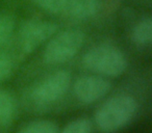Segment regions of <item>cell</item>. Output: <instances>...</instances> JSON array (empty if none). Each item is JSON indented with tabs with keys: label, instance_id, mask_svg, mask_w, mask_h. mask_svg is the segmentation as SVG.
<instances>
[{
	"label": "cell",
	"instance_id": "cell-1",
	"mask_svg": "<svg viewBox=\"0 0 152 133\" xmlns=\"http://www.w3.org/2000/svg\"><path fill=\"white\" fill-rule=\"evenodd\" d=\"M137 110V102L128 95H120L105 102L95 116L96 124L103 131H115L126 125Z\"/></svg>",
	"mask_w": 152,
	"mask_h": 133
},
{
	"label": "cell",
	"instance_id": "cell-2",
	"mask_svg": "<svg viewBox=\"0 0 152 133\" xmlns=\"http://www.w3.org/2000/svg\"><path fill=\"white\" fill-rule=\"evenodd\" d=\"M83 65L92 72L105 76H120L126 69V59L118 48L110 45L94 47L85 54Z\"/></svg>",
	"mask_w": 152,
	"mask_h": 133
},
{
	"label": "cell",
	"instance_id": "cell-3",
	"mask_svg": "<svg viewBox=\"0 0 152 133\" xmlns=\"http://www.w3.org/2000/svg\"><path fill=\"white\" fill-rule=\"evenodd\" d=\"M83 40L85 36L80 30L67 29L59 32L47 45L44 60L50 65L66 63L80 50Z\"/></svg>",
	"mask_w": 152,
	"mask_h": 133
},
{
	"label": "cell",
	"instance_id": "cell-4",
	"mask_svg": "<svg viewBox=\"0 0 152 133\" xmlns=\"http://www.w3.org/2000/svg\"><path fill=\"white\" fill-rule=\"evenodd\" d=\"M71 76L66 71H57L41 81L32 92V97L40 103H52L66 94Z\"/></svg>",
	"mask_w": 152,
	"mask_h": 133
},
{
	"label": "cell",
	"instance_id": "cell-5",
	"mask_svg": "<svg viewBox=\"0 0 152 133\" xmlns=\"http://www.w3.org/2000/svg\"><path fill=\"white\" fill-rule=\"evenodd\" d=\"M54 23L42 20H30L20 29V44L24 52L30 53L55 33Z\"/></svg>",
	"mask_w": 152,
	"mask_h": 133
},
{
	"label": "cell",
	"instance_id": "cell-6",
	"mask_svg": "<svg viewBox=\"0 0 152 133\" xmlns=\"http://www.w3.org/2000/svg\"><path fill=\"white\" fill-rule=\"evenodd\" d=\"M110 82L102 77L83 76L74 84V93L79 101L91 104L101 99L110 92Z\"/></svg>",
	"mask_w": 152,
	"mask_h": 133
},
{
	"label": "cell",
	"instance_id": "cell-7",
	"mask_svg": "<svg viewBox=\"0 0 152 133\" xmlns=\"http://www.w3.org/2000/svg\"><path fill=\"white\" fill-rule=\"evenodd\" d=\"M99 9V0H66L64 13L71 18L85 20L93 17Z\"/></svg>",
	"mask_w": 152,
	"mask_h": 133
},
{
	"label": "cell",
	"instance_id": "cell-8",
	"mask_svg": "<svg viewBox=\"0 0 152 133\" xmlns=\"http://www.w3.org/2000/svg\"><path fill=\"white\" fill-rule=\"evenodd\" d=\"M152 40V21L150 18L141 20L132 31V41L137 45L146 46Z\"/></svg>",
	"mask_w": 152,
	"mask_h": 133
},
{
	"label": "cell",
	"instance_id": "cell-9",
	"mask_svg": "<svg viewBox=\"0 0 152 133\" xmlns=\"http://www.w3.org/2000/svg\"><path fill=\"white\" fill-rule=\"evenodd\" d=\"M15 101L7 92L0 91V126H7L15 114Z\"/></svg>",
	"mask_w": 152,
	"mask_h": 133
},
{
	"label": "cell",
	"instance_id": "cell-10",
	"mask_svg": "<svg viewBox=\"0 0 152 133\" xmlns=\"http://www.w3.org/2000/svg\"><path fill=\"white\" fill-rule=\"evenodd\" d=\"M20 133H58L57 126L51 121H36L25 126Z\"/></svg>",
	"mask_w": 152,
	"mask_h": 133
},
{
	"label": "cell",
	"instance_id": "cell-11",
	"mask_svg": "<svg viewBox=\"0 0 152 133\" xmlns=\"http://www.w3.org/2000/svg\"><path fill=\"white\" fill-rule=\"evenodd\" d=\"M15 27L13 17L9 15H0V47L3 46L11 38Z\"/></svg>",
	"mask_w": 152,
	"mask_h": 133
},
{
	"label": "cell",
	"instance_id": "cell-12",
	"mask_svg": "<svg viewBox=\"0 0 152 133\" xmlns=\"http://www.w3.org/2000/svg\"><path fill=\"white\" fill-rule=\"evenodd\" d=\"M92 124L88 118H80L70 122L61 133H91Z\"/></svg>",
	"mask_w": 152,
	"mask_h": 133
},
{
	"label": "cell",
	"instance_id": "cell-13",
	"mask_svg": "<svg viewBox=\"0 0 152 133\" xmlns=\"http://www.w3.org/2000/svg\"><path fill=\"white\" fill-rule=\"evenodd\" d=\"M37 5L50 14H59L64 12L66 0H34Z\"/></svg>",
	"mask_w": 152,
	"mask_h": 133
},
{
	"label": "cell",
	"instance_id": "cell-14",
	"mask_svg": "<svg viewBox=\"0 0 152 133\" xmlns=\"http://www.w3.org/2000/svg\"><path fill=\"white\" fill-rule=\"evenodd\" d=\"M13 69V63L10 58L5 55L0 54V81L4 80L10 76Z\"/></svg>",
	"mask_w": 152,
	"mask_h": 133
}]
</instances>
